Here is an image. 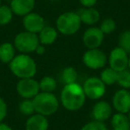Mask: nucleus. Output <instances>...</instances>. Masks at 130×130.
<instances>
[{
	"mask_svg": "<svg viewBox=\"0 0 130 130\" xmlns=\"http://www.w3.org/2000/svg\"><path fill=\"white\" fill-rule=\"evenodd\" d=\"M80 130H108V127L104 122L92 120L84 125Z\"/></svg>",
	"mask_w": 130,
	"mask_h": 130,
	"instance_id": "cd10ccee",
	"label": "nucleus"
},
{
	"mask_svg": "<svg viewBox=\"0 0 130 130\" xmlns=\"http://www.w3.org/2000/svg\"><path fill=\"white\" fill-rule=\"evenodd\" d=\"M110 125L113 130H130V120L126 113L114 114L110 119Z\"/></svg>",
	"mask_w": 130,
	"mask_h": 130,
	"instance_id": "a211bd4d",
	"label": "nucleus"
},
{
	"mask_svg": "<svg viewBox=\"0 0 130 130\" xmlns=\"http://www.w3.org/2000/svg\"><path fill=\"white\" fill-rule=\"evenodd\" d=\"M49 122L47 118L36 112L29 116L25 123L26 130H47Z\"/></svg>",
	"mask_w": 130,
	"mask_h": 130,
	"instance_id": "2eb2a0df",
	"label": "nucleus"
},
{
	"mask_svg": "<svg viewBox=\"0 0 130 130\" xmlns=\"http://www.w3.org/2000/svg\"><path fill=\"white\" fill-rule=\"evenodd\" d=\"M83 7H94L97 4L98 0H78Z\"/></svg>",
	"mask_w": 130,
	"mask_h": 130,
	"instance_id": "c756f323",
	"label": "nucleus"
},
{
	"mask_svg": "<svg viewBox=\"0 0 130 130\" xmlns=\"http://www.w3.org/2000/svg\"><path fill=\"white\" fill-rule=\"evenodd\" d=\"M0 6H1V0H0Z\"/></svg>",
	"mask_w": 130,
	"mask_h": 130,
	"instance_id": "c9c22d12",
	"label": "nucleus"
},
{
	"mask_svg": "<svg viewBox=\"0 0 130 130\" xmlns=\"http://www.w3.org/2000/svg\"><path fill=\"white\" fill-rule=\"evenodd\" d=\"M22 25L26 31L38 34L42 29L45 26L44 17L38 13H31L26 14L22 19Z\"/></svg>",
	"mask_w": 130,
	"mask_h": 130,
	"instance_id": "9b49d317",
	"label": "nucleus"
},
{
	"mask_svg": "<svg viewBox=\"0 0 130 130\" xmlns=\"http://www.w3.org/2000/svg\"><path fill=\"white\" fill-rule=\"evenodd\" d=\"M13 13L10 6H0V25H7L12 22Z\"/></svg>",
	"mask_w": 130,
	"mask_h": 130,
	"instance_id": "b1692460",
	"label": "nucleus"
},
{
	"mask_svg": "<svg viewBox=\"0 0 130 130\" xmlns=\"http://www.w3.org/2000/svg\"><path fill=\"white\" fill-rule=\"evenodd\" d=\"M32 101L35 112L45 117L54 114L59 109V100L53 93L39 92Z\"/></svg>",
	"mask_w": 130,
	"mask_h": 130,
	"instance_id": "7ed1b4c3",
	"label": "nucleus"
},
{
	"mask_svg": "<svg viewBox=\"0 0 130 130\" xmlns=\"http://www.w3.org/2000/svg\"><path fill=\"white\" fill-rule=\"evenodd\" d=\"M51 1H53V2H56V1H59V0H51Z\"/></svg>",
	"mask_w": 130,
	"mask_h": 130,
	"instance_id": "f704fd0d",
	"label": "nucleus"
},
{
	"mask_svg": "<svg viewBox=\"0 0 130 130\" xmlns=\"http://www.w3.org/2000/svg\"><path fill=\"white\" fill-rule=\"evenodd\" d=\"M35 52H36L38 54H43L45 52V45H41V44H39V45H38V46L37 47V49H36V51H35Z\"/></svg>",
	"mask_w": 130,
	"mask_h": 130,
	"instance_id": "7c9ffc66",
	"label": "nucleus"
},
{
	"mask_svg": "<svg viewBox=\"0 0 130 130\" xmlns=\"http://www.w3.org/2000/svg\"><path fill=\"white\" fill-rule=\"evenodd\" d=\"M16 91L23 99H33L40 92L39 84L34 78H20L16 85Z\"/></svg>",
	"mask_w": 130,
	"mask_h": 130,
	"instance_id": "6e6552de",
	"label": "nucleus"
},
{
	"mask_svg": "<svg viewBox=\"0 0 130 130\" xmlns=\"http://www.w3.org/2000/svg\"><path fill=\"white\" fill-rule=\"evenodd\" d=\"M116 83L122 88H130V70L128 68L126 70H123V71H118Z\"/></svg>",
	"mask_w": 130,
	"mask_h": 130,
	"instance_id": "5701e85b",
	"label": "nucleus"
},
{
	"mask_svg": "<svg viewBox=\"0 0 130 130\" xmlns=\"http://www.w3.org/2000/svg\"><path fill=\"white\" fill-rule=\"evenodd\" d=\"M126 115H127L128 119H129V120H130V110H129V111L127 112V113H126Z\"/></svg>",
	"mask_w": 130,
	"mask_h": 130,
	"instance_id": "72a5a7b5",
	"label": "nucleus"
},
{
	"mask_svg": "<svg viewBox=\"0 0 130 130\" xmlns=\"http://www.w3.org/2000/svg\"><path fill=\"white\" fill-rule=\"evenodd\" d=\"M83 43L87 49L99 48L104 39V34L99 27L90 26L83 34Z\"/></svg>",
	"mask_w": 130,
	"mask_h": 130,
	"instance_id": "9d476101",
	"label": "nucleus"
},
{
	"mask_svg": "<svg viewBox=\"0 0 130 130\" xmlns=\"http://www.w3.org/2000/svg\"><path fill=\"white\" fill-rule=\"evenodd\" d=\"M112 106L117 112L127 113L130 110V92L128 89L121 88L112 96Z\"/></svg>",
	"mask_w": 130,
	"mask_h": 130,
	"instance_id": "f8f14e48",
	"label": "nucleus"
},
{
	"mask_svg": "<svg viewBox=\"0 0 130 130\" xmlns=\"http://www.w3.org/2000/svg\"><path fill=\"white\" fill-rule=\"evenodd\" d=\"M81 20L77 12H65L57 17L55 22L58 32L65 36H71L78 32L81 28Z\"/></svg>",
	"mask_w": 130,
	"mask_h": 130,
	"instance_id": "20e7f679",
	"label": "nucleus"
},
{
	"mask_svg": "<svg viewBox=\"0 0 130 130\" xmlns=\"http://www.w3.org/2000/svg\"><path fill=\"white\" fill-rule=\"evenodd\" d=\"M86 96L83 87L75 82L69 85H64L61 93V103L67 110L77 111L85 104Z\"/></svg>",
	"mask_w": 130,
	"mask_h": 130,
	"instance_id": "f257e3e1",
	"label": "nucleus"
},
{
	"mask_svg": "<svg viewBox=\"0 0 130 130\" xmlns=\"http://www.w3.org/2000/svg\"><path fill=\"white\" fill-rule=\"evenodd\" d=\"M128 69L130 70V55H129V59H128Z\"/></svg>",
	"mask_w": 130,
	"mask_h": 130,
	"instance_id": "473e14b6",
	"label": "nucleus"
},
{
	"mask_svg": "<svg viewBox=\"0 0 130 130\" xmlns=\"http://www.w3.org/2000/svg\"><path fill=\"white\" fill-rule=\"evenodd\" d=\"M7 115V105L2 97H0V122H3Z\"/></svg>",
	"mask_w": 130,
	"mask_h": 130,
	"instance_id": "c85d7f7f",
	"label": "nucleus"
},
{
	"mask_svg": "<svg viewBox=\"0 0 130 130\" xmlns=\"http://www.w3.org/2000/svg\"><path fill=\"white\" fill-rule=\"evenodd\" d=\"M35 4L36 0H12L10 7L13 14L23 17L33 11Z\"/></svg>",
	"mask_w": 130,
	"mask_h": 130,
	"instance_id": "4468645a",
	"label": "nucleus"
},
{
	"mask_svg": "<svg viewBox=\"0 0 130 130\" xmlns=\"http://www.w3.org/2000/svg\"><path fill=\"white\" fill-rule=\"evenodd\" d=\"M78 14L81 22L87 26H94L100 20V12L94 7H82L78 10Z\"/></svg>",
	"mask_w": 130,
	"mask_h": 130,
	"instance_id": "dca6fc26",
	"label": "nucleus"
},
{
	"mask_svg": "<svg viewBox=\"0 0 130 130\" xmlns=\"http://www.w3.org/2000/svg\"><path fill=\"white\" fill-rule=\"evenodd\" d=\"M83 63L88 69L99 70L103 68L108 61V57L99 48L87 49L83 54Z\"/></svg>",
	"mask_w": 130,
	"mask_h": 130,
	"instance_id": "423d86ee",
	"label": "nucleus"
},
{
	"mask_svg": "<svg viewBox=\"0 0 130 130\" xmlns=\"http://www.w3.org/2000/svg\"><path fill=\"white\" fill-rule=\"evenodd\" d=\"M83 90L87 98L91 100H99L106 93V85L97 77H90L84 82Z\"/></svg>",
	"mask_w": 130,
	"mask_h": 130,
	"instance_id": "0eeeda50",
	"label": "nucleus"
},
{
	"mask_svg": "<svg viewBox=\"0 0 130 130\" xmlns=\"http://www.w3.org/2000/svg\"><path fill=\"white\" fill-rule=\"evenodd\" d=\"M9 69L19 78H34L38 68L37 63L28 54H20L14 56L9 63Z\"/></svg>",
	"mask_w": 130,
	"mask_h": 130,
	"instance_id": "f03ea898",
	"label": "nucleus"
},
{
	"mask_svg": "<svg viewBox=\"0 0 130 130\" xmlns=\"http://www.w3.org/2000/svg\"><path fill=\"white\" fill-rule=\"evenodd\" d=\"M117 75L118 71H116L115 70L109 66L102 71L101 74H100V78L106 86H111L116 84L117 82Z\"/></svg>",
	"mask_w": 130,
	"mask_h": 130,
	"instance_id": "4be33fe9",
	"label": "nucleus"
},
{
	"mask_svg": "<svg viewBox=\"0 0 130 130\" xmlns=\"http://www.w3.org/2000/svg\"><path fill=\"white\" fill-rule=\"evenodd\" d=\"M0 130H13V128L6 123L0 122Z\"/></svg>",
	"mask_w": 130,
	"mask_h": 130,
	"instance_id": "2f4dec72",
	"label": "nucleus"
},
{
	"mask_svg": "<svg viewBox=\"0 0 130 130\" xmlns=\"http://www.w3.org/2000/svg\"><path fill=\"white\" fill-rule=\"evenodd\" d=\"M112 107L106 101H98L94 104L91 111L93 120L105 122L111 116Z\"/></svg>",
	"mask_w": 130,
	"mask_h": 130,
	"instance_id": "ddd939ff",
	"label": "nucleus"
},
{
	"mask_svg": "<svg viewBox=\"0 0 130 130\" xmlns=\"http://www.w3.org/2000/svg\"><path fill=\"white\" fill-rule=\"evenodd\" d=\"M15 47L10 42H5L0 45V61L9 64L10 61L14 58Z\"/></svg>",
	"mask_w": 130,
	"mask_h": 130,
	"instance_id": "6ab92c4d",
	"label": "nucleus"
},
{
	"mask_svg": "<svg viewBox=\"0 0 130 130\" xmlns=\"http://www.w3.org/2000/svg\"><path fill=\"white\" fill-rule=\"evenodd\" d=\"M128 59L129 55L121 47L116 46L110 51L109 54V66L116 71H123L128 68Z\"/></svg>",
	"mask_w": 130,
	"mask_h": 130,
	"instance_id": "1a4fd4ad",
	"label": "nucleus"
},
{
	"mask_svg": "<svg viewBox=\"0 0 130 130\" xmlns=\"http://www.w3.org/2000/svg\"><path fill=\"white\" fill-rule=\"evenodd\" d=\"M60 78L63 85L75 83L78 79V71L74 67H71V66L65 67L61 71Z\"/></svg>",
	"mask_w": 130,
	"mask_h": 130,
	"instance_id": "aec40b11",
	"label": "nucleus"
},
{
	"mask_svg": "<svg viewBox=\"0 0 130 130\" xmlns=\"http://www.w3.org/2000/svg\"><path fill=\"white\" fill-rule=\"evenodd\" d=\"M116 27H117L116 22L112 18L109 17V18H105L102 21L99 29L103 31V33L104 35H109L114 32V30L116 29Z\"/></svg>",
	"mask_w": 130,
	"mask_h": 130,
	"instance_id": "a878e982",
	"label": "nucleus"
},
{
	"mask_svg": "<svg viewBox=\"0 0 130 130\" xmlns=\"http://www.w3.org/2000/svg\"><path fill=\"white\" fill-rule=\"evenodd\" d=\"M119 46L127 54H130V30H126L120 34L119 38Z\"/></svg>",
	"mask_w": 130,
	"mask_h": 130,
	"instance_id": "bb28decb",
	"label": "nucleus"
},
{
	"mask_svg": "<svg viewBox=\"0 0 130 130\" xmlns=\"http://www.w3.org/2000/svg\"><path fill=\"white\" fill-rule=\"evenodd\" d=\"M19 111L24 116H30L35 113L32 99H23L19 104Z\"/></svg>",
	"mask_w": 130,
	"mask_h": 130,
	"instance_id": "393cba45",
	"label": "nucleus"
},
{
	"mask_svg": "<svg viewBox=\"0 0 130 130\" xmlns=\"http://www.w3.org/2000/svg\"><path fill=\"white\" fill-rule=\"evenodd\" d=\"M39 44L38 34L26 30L18 33L15 36L13 41V45L16 50H18L21 54H28L35 52Z\"/></svg>",
	"mask_w": 130,
	"mask_h": 130,
	"instance_id": "39448f33",
	"label": "nucleus"
},
{
	"mask_svg": "<svg viewBox=\"0 0 130 130\" xmlns=\"http://www.w3.org/2000/svg\"><path fill=\"white\" fill-rule=\"evenodd\" d=\"M38 84H39V88L41 92L53 93L57 88V81L55 80V78L51 76L43 77L38 81Z\"/></svg>",
	"mask_w": 130,
	"mask_h": 130,
	"instance_id": "412c9836",
	"label": "nucleus"
},
{
	"mask_svg": "<svg viewBox=\"0 0 130 130\" xmlns=\"http://www.w3.org/2000/svg\"><path fill=\"white\" fill-rule=\"evenodd\" d=\"M58 30L56 28H54L52 26L45 25L43 29L40 30V32L38 34L39 43L43 45H52L55 42V40L58 38Z\"/></svg>",
	"mask_w": 130,
	"mask_h": 130,
	"instance_id": "f3484780",
	"label": "nucleus"
}]
</instances>
